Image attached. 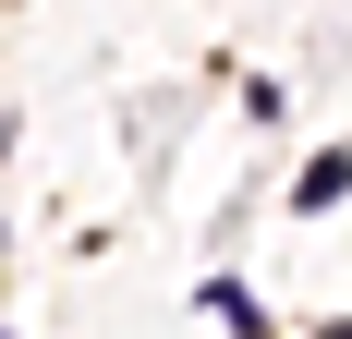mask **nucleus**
<instances>
[{
    "label": "nucleus",
    "instance_id": "1",
    "mask_svg": "<svg viewBox=\"0 0 352 339\" xmlns=\"http://www.w3.org/2000/svg\"><path fill=\"white\" fill-rule=\"evenodd\" d=\"M340 194H352V145H316L304 182H292V206H340Z\"/></svg>",
    "mask_w": 352,
    "mask_h": 339
},
{
    "label": "nucleus",
    "instance_id": "2",
    "mask_svg": "<svg viewBox=\"0 0 352 339\" xmlns=\"http://www.w3.org/2000/svg\"><path fill=\"white\" fill-rule=\"evenodd\" d=\"M207 315H219V327H243V339L267 327V315H255V291H243V279H207Z\"/></svg>",
    "mask_w": 352,
    "mask_h": 339
}]
</instances>
